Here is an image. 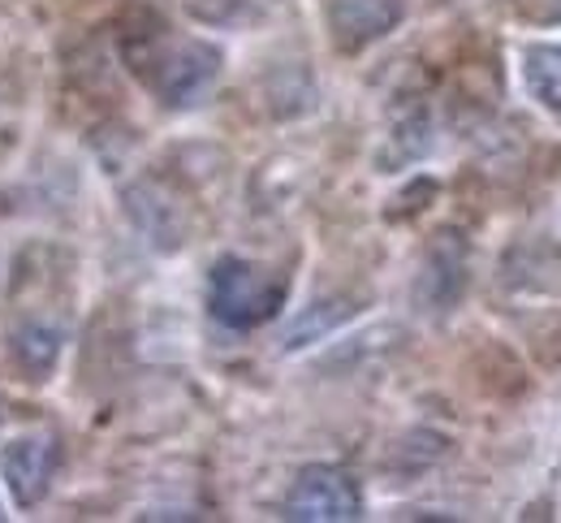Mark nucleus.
<instances>
[{"mask_svg":"<svg viewBox=\"0 0 561 523\" xmlns=\"http://www.w3.org/2000/svg\"><path fill=\"white\" fill-rule=\"evenodd\" d=\"M13 355L31 376L53 373V364L61 355V333L53 325H22L18 338H13Z\"/></svg>","mask_w":561,"mask_h":523,"instance_id":"obj_7","label":"nucleus"},{"mask_svg":"<svg viewBox=\"0 0 561 523\" xmlns=\"http://www.w3.org/2000/svg\"><path fill=\"white\" fill-rule=\"evenodd\" d=\"M523 82L531 100L561 122V44H536L523 57Z\"/></svg>","mask_w":561,"mask_h":523,"instance_id":"obj_6","label":"nucleus"},{"mask_svg":"<svg viewBox=\"0 0 561 523\" xmlns=\"http://www.w3.org/2000/svg\"><path fill=\"white\" fill-rule=\"evenodd\" d=\"M285 303V282L273 277L268 269L225 255L211 264L208 277V307L211 316L229 329H255L264 320H273Z\"/></svg>","mask_w":561,"mask_h":523,"instance_id":"obj_1","label":"nucleus"},{"mask_svg":"<svg viewBox=\"0 0 561 523\" xmlns=\"http://www.w3.org/2000/svg\"><path fill=\"white\" fill-rule=\"evenodd\" d=\"M151 61H147V82L156 87V95L173 109L199 104L211 91V82L220 75V53L204 39H156L151 44Z\"/></svg>","mask_w":561,"mask_h":523,"instance_id":"obj_2","label":"nucleus"},{"mask_svg":"<svg viewBox=\"0 0 561 523\" xmlns=\"http://www.w3.org/2000/svg\"><path fill=\"white\" fill-rule=\"evenodd\" d=\"M329 18H333V31H337V44L363 48V44H371L385 31L398 26L402 0H333Z\"/></svg>","mask_w":561,"mask_h":523,"instance_id":"obj_5","label":"nucleus"},{"mask_svg":"<svg viewBox=\"0 0 561 523\" xmlns=\"http://www.w3.org/2000/svg\"><path fill=\"white\" fill-rule=\"evenodd\" d=\"M462 247L454 242V234L445 238V242H436V251H432V260H427V273H423V286H440L436 291V299L432 303H454L458 299V291H462Z\"/></svg>","mask_w":561,"mask_h":523,"instance_id":"obj_8","label":"nucleus"},{"mask_svg":"<svg viewBox=\"0 0 561 523\" xmlns=\"http://www.w3.org/2000/svg\"><path fill=\"white\" fill-rule=\"evenodd\" d=\"M514 9H518L527 22H536V26L561 22V0H514Z\"/></svg>","mask_w":561,"mask_h":523,"instance_id":"obj_10","label":"nucleus"},{"mask_svg":"<svg viewBox=\"0 0 561 523\" xmlns=\"http://www.w3.org/2000/svg\"><path fill=\"white\" fill-rule=\"evenodd\" d=\"M0 424H4V407H0Z\"/></svg>","mask_w":561,"mask_h":523,"instance_id":"obj_11","label":"nucleus"},{"mask_svg":"<svg viewBox=\"0 0 561 523\" xmlns=\"http://www.w3.org/2000/svg\"><path fill=\"white\" fill-rule=\"evenodd\" d=\"M251 4L255 0H186L191 18H199L208 26H233V22H242L251 13Z\"/></svg>","mask_w":561,"mask_h":523,"instance_id":"obj_9","label":"nucleus"},{"mask_svg":"<svg viewBox=\"0 0 561 523\" xmlns=\"http://www.w3.org/2000/svg\"><path fill=\"white\" fill-rule=\"evenodd\" d=\"M53 467H57V437L53 433H26L0 454V471L9 480V493L22 507L44 498V489L53 480Z\"/></svg>","mask_w":561,"mask_h":523,"instance_id":"obj_4","label":"nucleus"},{"mask_svg":"<svg viewBox=\"0 0 561 523\" xmlns=\"http://www.w3.org/2000/svg\"><path fill=\"white\" fill-rule=\"evenodd\" d=\"M363 515V493L342 467H307L289 498H285V520L298 523H342V520H358Z\"/></svg>","mask_w":561,"mask_h":523,"instance_id":"obj_3","label":"nucleus"}]
</instances>
